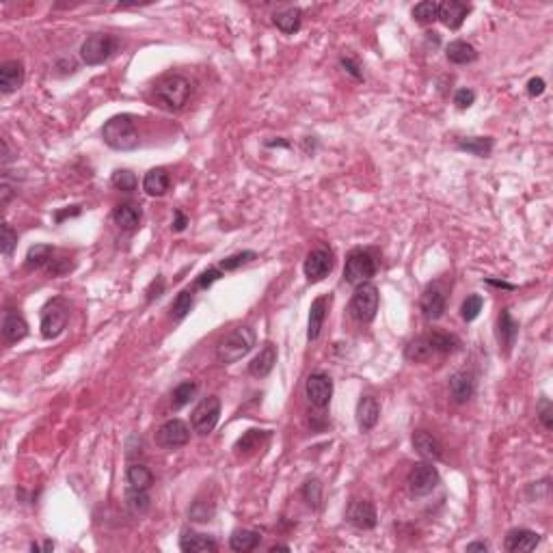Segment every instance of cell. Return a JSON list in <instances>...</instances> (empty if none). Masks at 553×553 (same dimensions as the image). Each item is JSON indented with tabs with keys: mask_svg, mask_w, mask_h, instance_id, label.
<instances>
[{
	"mask_svg": "<svg viewBox=\"0 0 553 553\" xmlns=\"http://www.w3.org/2000/svg\"><path fill=\"white\" fill-rule=\"evenodd\" d=\"M255 346V331L247 324L236 327L231 333H227L219 346H217V361L221 365H231L247 357Z\"/></svg>",
	"mask_w": 553,
	"mask_h": 553,
	"instance_id": "obj_1",
	"label": "cell"
},
{
	"mask_svg": "<svg viewBox=\"0 0 553 553\" xmlns=\"http://www.w3.org/2000/svg\"><path fill=\"white\" fill-rule=\"evenodd\" d=\"M102 138L111 150L132 152L138 147V130L132 115H115L102 128Z\"/></svg>",
	"mask_w": 553,
	"mask_h": 553,
	"instance_id": "obj_2",
	"label": "cell"
},
{
	"mask_svg": "<svg viewBox=\"0 0 553 553\" xmlns=\"http://www.w3.org/2000/svg\"><path fill=\"white\" fill-rule=\"evenodd\" d=\"M190 80L180 74H169L156 85V99L166 111H180L190 97Z\"/></svg>",
	"mask_w": 553,
	"mask_h": 553,
	"instance_id": "obj_3",
	"label": "cell"
},
{
	"mask_svg": "<svg viewBox=\"0 0 553 553\" xmlns=\"http://www.w3.org/2000/svg\"><path fill=\"white\" fill-rule=\"evenodd\" d=\"M119 48V40L111 32H93L80 46V59L85 65L95 67L107 63Z\"/></svg>",
	"mask_w": 553,
	"mask_h": 553,
	"instance_id": "obj_4",
	"label": "cell"
},
{
	"mask_svg": "<svg viewBox=\"0 0 553 553\" xmlns=\"http://www.w3.org/2000/svg\"><path fill=\"white\" fill-rule=\"evenodd\" d=\"M378 290L374 284L365 281V284H359L355 288V294L351 298V316L357 320V322H372L374 316H376V311H378Z\"/></svg>",
	"mask_w": 553,
	"mask_h": 553,
	"instance_id": "obj_5",
	"label": "cell"
},
{
	"mask_svg": "<svg viewBox=\"0 0 553 553\" xmlns=\"http://www.w3.org/2000/svg\"><path fill=\"white\" fill-rule=\"evenodd\" d=\"M374 274H376V260L370 251L357 249L348 255V260H346V266H344V281L346 284L359 286V284L370 281Z\"/></svg>",
	"mask_w": 553,
	"mask_h": 553,
	"instance_id": "obj_6",
	"label": "cell"
},
{
	"mask_svg": "<svg viewBox=\"0 0 553 553\" xmlns=\"http://www.w3.org/2000/svg\"><path fill=\"white\" fill-rule=\"evenodd\" d=\"M69 322V305L63 298H52L42 309V335L44 339L59 337Z\"/></svg>",
	"mask_w": 553,
	"mask_h": 553,
	"instance_id": "obj_7",
	"label": "cell"
},
{
	"mask_svg": "<svg viewBox=\"0 0 553 553\" xmlns=\"http://www.w3.org/2000/svg\"><path fill=\"white\" fill-rule=\"evenodd\" d=\"M219 418H221V400L217 396H207L195 406L190 415V426L199 437H205L217 428Z\"/></svg>",
	"mask_w": 553,
	"mask_h": 553,
	"instance_id": "obj_8",
	"label": "cell"
},
{
	"mask_svg": "<svg viewBox=\"0 0 553 553\" xmlns=\"http://www.w3.org/2000/svg\"><path fill=\"white\" fill-rule=\"evenodd\" d=\"M439 480H441L439 471H437V467H432V463H418L408 471L406 484H408V491L415 497H424V495H430L439 487Z\"/></svg>",
	"mask_w": 553,
	"mask_h": 553,
	"instance_id": "obj_9",
	"label": "cell"
},
{
	"mask_svg": "<svg viewBox=\"0 0 553 553\" xmlns=\"http://www.w3.org/2000/svg\"><path fill=\"white\" fill-rule=\"evenodd\" d=\"M333 253L327 247H318L314 251H309L303 264V272L307 276L309 284H318L324 276L333 270Z\"/></svg>",
	"mask_w": 553,
	"mask_h": 553,
	"instance_id": "obj_10",
	"label": "cell"
},
{
	"mask_svg": "<svg viewBox=\"0 0 553 553\" xmlns=\"http://www.w3.org/2000/svg\"><path fill=\"white\" fill-rule=\"evenodd\" d=\"M305 394H307V400L314 404L316 408L329 406V402L333 398V380H331V376L324 374V372L309 374L307 383H305Z\"/></svg>",
	"mask_w": 553,
	"mask_h": 553,
	"instance_id": "obj_11",
	"label": "cell"
},
{
	"mask_svg": "<svg viewBox=\"0 0 553 553\" xmlns=\"http://www.w3.org/2000/svg\"><path fill=\"white\" fill-rule=\"evenodd\" d=\"M346 521L357 530H374L378 523L374 504L367 499H353L348 508H346Z\"/></svg>",
	"mask_w": 553,
	"mask_h": 553,
	"instance_id": "obj_12",
	"label": "cell"
},
{
	"mask_svg": "<svg viewBox=\"0 0 553 553\" xmlns=\"http://www.w3.org/2000/svg\"><path fill=\"white\" fill-rule=\"evenodd\" d=\"M190 441V430L182 420H169L156 432V443L166 449L182 447Z\"/></svg>",
	"mask_w": 553,
	"mask_h": 553,
	"instance_id": "obj_13",
	"label": "cell"
},
{
	"mask_svg": "<svg viewBox=\"0 0 553 553\" xmlns=\"http://www.w3.org/2000/svg\"><path fill=\"white\" fill-rule=\"evenodd\" d=\"M445 307H447V296H445V290L435 284V286H428L422 294V300H420V309L426 320L435 322L439 318H443L445 314Z\"/></svg>",
	"mask_w": 553,
	"mask_h": 553,
	"instance_id": "obj_14",
	"label": "cell"
},
{
	"mask_svg": "<svg viewBox=\"0 0 553 553\" xmlns=\"http://www.w3.org/2000/svg\"><path fill=\"white\" fill-rule=\"evenodd\" d=\"M24 76H26V69H24L22 61H18V59L5 61L0 65V93L9 95V93L18 91L24 85Z\"/></svg>",
	"mask_w": 553,
	"mask_h": 553,
	"instance_id": "obj_15",
	"label": "cell"
},
{
	"mask_svg": "<svg viewBox=\"0 0 553 553\" xmlns=\"http://www.w3.org/2000/svg\"><path fill=\"white\" fill-rule=\"evenodd\" d=\"M475 394V376L467 370L454 372L449 376V396L456 404H465Z\"/></svg>",
	"mask_w": 553,
	"mask_h": 553,
	"instance_id": "obj_16",
	"label": "cell"
},
{
	"mask_svg": "<svg viewBox=\"0 0 553 553\" xmlns=\"http://www.w3.org/2000/svg\"><path fill=\"white\" fill-rule=\"evenodd\" d=\"M495 335H497L499 351H504V355H510L512 346H514V341H516V337H518V324H516V320L512 318V314H510L508 307L502 309V314H499V318H497V331H495Z\"/></svg>",
	"mask_w": 553,
	"mask_h": 553,
	"instance_id": "obj_17",
	"label": "cell"
},
{
	"mask_svg": "<svg viewBox=\"0 0 553 553\" xmlns=\"http://www.w3.org/2000/svg\"><path fill=\"white\" fill-rule=\"evenodd\" d=\"M329 307H331V296H318L309 307V322H307V339L316 341L322 333L324 320L329 316Z\"/></svg>",
	"mask_w": 553,
	"mask_h": 553,
	"instance_id": "obj_18",
	"label": "cell"
},
{
	"mask_svg": "<svg viewBox=\"0 0 553 553\" xmlns=\"http://www.w3.org/2000/svg\"><path fill=\"white\" fill-rule=\"evenodd\" d=\"M471 7L467 3H461V0H445V3H439V20L449 28V30H458L463 26V22L467 20Z\"/></svg>",
	"mask_w": 553,
	"mask_h": 553,
	"instance_id": "obj_19",
	"label": "cell"
},
{
	"mask_svg": "<svg viewBox=\"0 0 553 553\" xmlns=\"http://www.w3.org/2000/svg\"><path fill=\"white\" fill-rule=\"evenodd\" d=\"M540 542V534L528 528H514L506 534L504 547L512 553H521V551H534Z\"/></svg>",
	"mask_w": 553,
	"mask_h": 553,
	"instance_id": "obj_20",
	"label": "cell"
},
{
	"mask_svg": "<svg viewBox=\"0 0 553 553\" xmlns=\"http://www.w3.org/2000/svg\"><path fill=\"white\" fill-rule=\"evenodd\" d=\"M180 549L184 553H214L219 549V545L212 536H207V534H201V532H195V530H182Z\"/></svg>",
	"mask_w": 553,
	"mask_h": 553,
	"instance_id": "obj_21",
	"label": "cell"
},
{
	"mask_svg": "<svg viewBox=\"0 0 553 553\" xmlns=\"http://www.w3.org/2000/svg\"><path fill=\"white\" fill-rule=\"evenodd\" d=\"M413 447L418 449V454L426 461H441L443 458V445L441 441L430 435L428 430H415L413 432Z\"/></svg>",
	"mask_w": 553,
	"mask_h": 553,
	"instance_id": "obj_22",
	"label": "cell"
},
{
	"mask_svg": "<svg viewBox=\"0 0 553 553\" xmlns=\"http://www.w3.org/2000/svg\"><path fill=\"white\" fill-rule=\"evenodd\" d=\"M380 418V404L374 396H361L357 404V426L361 432H370Z\"/></svg>",
	"mask_w": 553,
	"mask_h": 553,
	"instance_id": "obj_23",
	"label": "cell"
},
{
	"mask_svg": "<svg viewBox=\"0 0 553 553\" xmlns=\"http://www.w3.org/2000/svg\"><path fill=\"white\" fill-rule=\"evenodd\" d=\"M28 335V324L24 320V316L16 309H7L3 316V337L7 344H16L22 341Z\"/></svg>",
	"mask_w": 553,
	"mask_h": 553,
	"instance_id": "obj_24",
	"label": "cell"
},
{
	"mask_svg": "<svg viewBox=\"0 0 553 553\" xmlns=\"http://www.w3.org/2000/svg\"><path fill=\"white\" fill-rule=\"evenodd\" d=\"M437 353H435V346L430 341V335H420L415 337L406 344L404 348V357L406 361H413V363H422V361H428L432 359Z\"/></svg>",
	"mask_w": 553,
	"mask_h": 553,
	"instance_id": "obj_25",
	"label": "cell"
},
{
	"mask_svg": "<svg viewBox=\"0 0 553 553\" xmlns=\"http://www.w3.org/2000/svg\"><path fill=\"white\" fill-rule=\"evenodd\" d=\"M113 219H115V223L121 229L134 231L138 225H141L143 212H141V207L134 205V203H119V205H115V210H113Z\"/></svg>",
	"mask_w": 553,
	"mask_h": 553,
	"instance_id": "obj_26",
	"label": "cell"
},
{
	"mask_svg": "<svg viewBox=\"0 0 553 553\" xmlns=\"http://www.w3.org/2000/svg\"><path fill=\"white\" fill-rule=\"evenodd\" d=\"M274 363H276V348L268 341V344H264L260 355L249 363V374L255 376V378H266L272 372Z\"/></svg>",
	"mask_w": 553,
	"mask_h": 553,
	"instance_id": "obj_27",
	"label": "cell"
},
{
	"mask_svg": "<svg viewBox=\"0 0 553 553\" xmlns=\"http://www.w3.org/2000/svg\"><path fill=\"white\" fill-rule=\"evenodd\" d=\"M262 542V534L255 530H236L229 536V547L236 553H249L253 549H257Z\"/></svg>",
	"mask_w": 553,
	"mask_h": 553,
	"instance_id": "obj_28",
	"label": "cell"
},
{
	"mask_svg": "<svg viewBox=\"0 0 553 553\" xmlns=\"http://www.w3.org/2000/svg\"><path fill=\"white\" fill-rule=\"evenodd\" d=\"M169 173L164 169H152L145 173L143 178V190L150 195V197H162L166 190H169Z\"/></svg>",
	"mask_w": 553,
	"mask_h": 553,
	"instance_id": "obj_29",
	"label": "cell"
},
{
	"mask_svg": "<svg viewBox=\"0 0 553 553\" xmlns=\"http://www.w3.org/2000/svg\"><path fill=\"white\" fill-rule=\"evenodd\" d=\"M126 482L130 489H145L150 491L152 484H154V473L141 465V463H132L128 469H126Z\"/></svg>",
	"mask_w": 553,
	"mask_h": 553,
	"instance_id": "obj_30",
	"label": "cell"
},
{
	"mask_svg": "<svg viewBox=\"0 0 553 553\" xmlns=\"http://www.w3.org/2000/svg\"><path fill=\"white\" fill-rule=\"evenodd\" d=\"M272 22H274V26L279 28L281 32L294 35V32H298L300 26H303V11L296 9V7L284 9V11H279V13H274Z\"/></svg>",
	"mask_w": 553,
	"mask_h": 553,
	"instance_id": "obj_31",
	"label": "cell"
},
{
	"mask_svg": "<svg viewBox=\"0 0 553 553\" xmlns=\"http://www.w3.org/2000/svg\"><path fill=\"white\" fill-rule=\"evenodd\" d=\"M445 56L449 63H454V65H469L478 59V52L471 44L467 42H452L447 48H445Z\"/></svg>",
	"mask_w": 553,
	"mask_h": 553,
	"instance_id": "obj_32",
	"label": "cell"
},
{
	"mask_svg": "<svg viewBox=\"0 0 553 553\" xmlns=\"http://www.w3.org/2000/svg\"><path fill=\"white\" fill-rule=\"evenodd\" d=\"M456 145H458V150H463L467 154H473L478 158H487L493 150V138L491 136H467V138H461Z\"/></svg>",
	"mask_w": 553,
	"mask_h": 553,
	"instance_id": "obj_33",
	"label": "cell"
},
{
	"mask_svg": "<svg viewBox=\"0 0 553 553\" xmlns=\"http://www.w3.org/2000/svg\"><path fill=\"white\" fill-rule=\"evenodd\" d=\"M126 508L134 516H143L152 508V497L145 489H130L126 491Z\"/></svg>",
	"mask_w": 553,
	"mask_h": 553,
	"instance_id": "obj_34",
	"label": "cell"
},
{
	"mask_svg": "<svg viewBox=\"0 0 553 553\" xmlns=\"http://www.w3.org/2000/svg\"><path fill=\"white\" fill-rule=\"evenodd\" d=\"M268 437H270L268 430H247L245 435H242V437L236 441L233 449H236L238 454H249V452H253V449H260V445H262Z\"/></svg>",
	"mask_w": 553,
	"mask_h": 553,
	"instance_id": "obj_35",
	"label": "cell"
},
{
	"mask_svg": "<svg viewBox=\"0 0 553 553\" xmlns=\"http://www.w3.org/2000/svg\"><path fill=\"white\" fill-rule=\"evenodd\" d=\"M217 514V506L214 502L210 499H195L193 506L188 508V518L195 523H207V521H212V516Z\"/></svg>",
	"mask_w": 553,
	"mask_h": 553,
	"instance_id": "obj_36",
	"label": "cell"
},
{
	"mask_svg": "<svg viewBox=\"0 0 553 553\" xmlns=\"http://www.w3.org/2000/svg\"><path fill=\"white\" fill-rule=\"evenodd\" d=\"M300 495H303V499L309 508L318 510L322 506V484H320V480L318 478H307L305 484L300 487Z\"/></svg>",
	"mask_w": 553,
	"mask_h": 553,
	"instance_id": "obj_37",
	"label": "cell"
},
{
	"mask_svg": "<svg viewBox=\"0 0 553 553\" xmlns=\"http://www.w3.org/2000/svg\"><path fill=\"white\" fill-rule=\"evenodd\" d=\"M197 383L195 380H184V383H180L176 389H173V394H171V406L176 408V411H180V408H184L195 396H197Z\"/></svg>",
	"mask_w": 553,
	"mask_h": 553,
	"instance_id": "obj_38",
	"label": "cell"
},
{
	"mask_svg": "<svg viewBox=\"0 0 553 553\" xmlns=\"http://www.w3.org/2000/svg\"><path fill=\"white\" fill-rule=\"evenodd\" d=\"M193 303H195V294H193V290H182V292L176 296V300L171 303V318L176 320V322L184 320V318L190 314Z\"/></svg>",
	"mask_w": 553,
	"mask_h": 553,
	"instance_id": "obj_39",
	"label": "cell"
},
{
	"mask_svg": "<svg viewBox=\"0 0 553 553\" xmlns=\"http://www.w3.org/2000/svg\"><path fill=\"white\" fill-rule=\"evenodd\" d=\"M54 255V249L50 245H35L28 249L26 253V268L32 270V268H42V266H48L50 260Z\"/></svg>",
	"mask_w": 553,
	"mask_h": 553,
	"instance_id": "obj_40",
	"label": "cell"
},
{
	"mask_svg": "<svg viewBox=\"0 0 553 553\" xmlns=\"http://www.w3.org/2000/svg\"><path fill=\"white\" fill-rule=\"evenodd\" d=\"M413 20L420 24H432L435 20H439V3H432V0H424V3L415 5L411 11Z\"/></svg>",
	"mask_w": 553,
	"mask_h": 553,
	"instance_id": "obj_41",
	"label": "cell"
},
{
	"mask_svg": "<svg viewBox=\"0 0 553 553\" xmlns=\"http://www.w3.org/2000/svg\"><path fill=\"white\" fill-rule=\"evenodd\" d=\"M428 335H430V341L435 346L437 355H452L458 348V339L454 335L441 333V331H435V333H428Z\"/></svg>",
	"mask_w": 553,
	"mask_h": 553,
	"instance_id": "obj_42",
	"label": "cell"
},
{
	"mask_svg": "<svg viewBox=\"0 0 553 553\" xmlns=\"http://www.w3.org/2000/svg\"><path fill=\"white\" fill-rule=\"evenodd\" d=\"M253 260H257V253H255V251H238V253L227 255L225 260H221L219 268H221L223 272H231V270H238V268H242V266L251 264Z\"/></svg>",
	"mask_w": 553,
	"mask_h": 553,
	"instance_id": "obj_43",
	"label": "cell"
},
{
	"mask_svg": "<svg viewBox=\"0 0 553 553\" xmlns=\"http://www.w3.org/2000/svg\"><path fill=\"white\" fill-rule=\"evenodd\" d=\"M111 182H113V186H115L117 190H121V193H134L136 186H138L136 176H134L132 171H128V169H117V171L113 173Z\"/></svg>",
	"mask_w": 553,
	"mask_h": 553,
	"instance_id": "obj_44",
	"label": "cell"
},
{
	"mask_svg": "<svg viewBox=\"0 0 553 553\" xmlns=\"http://www.w3.org/2000/svg\"><path fill=\"white\" fill-rule=\"evenodd\" d=\"M482 305H484V298L480 294H471L463 300L461 305V316L465 322H473L478 316H480V311H482Z\"/></svg>",
	"mask_w": 553,
	"mask_h": 553,
	"instance_id": "obj_45",
	"label": "cell"
},
{
	"mask_svg": "<svg viewBox=\"0 0 553 553\" xmlns=\"http://www.w3.org/2000/svg\"><path fill=\"white\" fill-rule=\"evenodd\" d=\"M221 276H223V270H221V268H207V270H203V272L197 276L195 288H199V290L212 288V284H217V281L221 279Z\"/></svg>",
	"mask_w": 553,
	"mask_h": 553,
	"instance_id": "obj_46",
	"label": "cell"
},
{
	"mask_svg": "<svg viewBox=\"0 0 553 553\" xmlns=\"http://www.w3.org/2000/svg\"><path fill=\"white\" fill-rule=\"evenodd\" d=\"M16 247H18V233L13 231V227L9 223H3V255L11 257Z\"/></svg>",
	"mask_w": 553,
	"mask_h": 553,
	"instance_id": "obj_47",
	"label": "cell"
},
{
	"mask_svg": "<svg viewBox=\"0 0 553 553\" xmlns=\"http://www.w3.org/2000/svg\"><path fill=\"white\" fill-rule=\"evenodd\" d=\"M473 102H475V91H473V89L463 87V89H458L456 95H454V104H456V109H458V111H467V109H471V107H473Z\"/></svg>",
	"mask_w": 553,
	"mask_h": 553,
	"instance_id": "obj_48",
	"label": "cell"
},
{
	"mask_svg": "<svg viewBox=\"0 0 553 553\" xmlns=\"http://www.w3.org/2000/svg\"><path fill=\"white\" fill-rule=\"evenodd\" d=\"M538 420H540V424H542L547 430L553 428V406H551L549 398H542L540 404H538Z\"/></svg>",
	"mask_w": 553,
	"mask_h": 553,
	"instance_id": "obj_49",
	"label": "cell"
},
{
	"mask_svg": "<svg viewBox=\"0 0 553 553\" xmlns=\"http://www.w3.org/2000/svg\"><path fill=\"white\" fill-rule=\"evenodd\" d=\"M339 65L344 67V72H346V74H351V76H353L355 80H359V83L363 80V72H361V65H359V63H357V61H355L353 56H341V59H339Z\"/></svg>",
	"mask_w": 553,
	"mask_h": 553,
	"instance_id": "obj_50",
	"label": "cell"
},
{
	"mask_svg": "<svg viewBox=\"0 0 553 553\" xmlns=\"http://www.w3.org/2000/svg\"><path fill=\"white\" fill-rule=\"evenodd\" d=\"M16 190H18V186L11 184L9 171H5V173H3V188H0V205H7V203L11 201V197L16 195Z\"/></svg>",
	"mask_w": 553,
	"mask_h": 553,
	"instance_id": "obj_51",
	"label": "cell"
},
{
	"mask_svg": "<svg viewBox=\"0 0 553 553\" xmlns=\"http://www.w3.org/2000/svg\"><path fill=\"white\" fill-rule=\"evenodd\" d=\"M72 270V262H69L67 257H61V260H50V264H48V272L50 274H54V276H59V274H65V272H69Z\"/></svg>",
	"mask_w": 553,
	"mask_h": 553,
	"instance_id": "obj_52",
	"label": "cell"
},
{
	"mask_svg": "<svg viewBox=\"0 0 553 553\" xmlns=\"http://www.w3.org/2000/svg\"><path fill=\"white\" fill-rule=\"evenodd\" d=\"M162 292H164V279L162 276H156V279L150 284V288H147V296H145V300L147 303H152L154 298H158V296H162Z\"/></svg>",
	"mask_w": 553,
	"mask_h": 553,
	"instance_id": "obj_53",
	"label": "cell"
},
{
	"mask_svg": "<svg viewBox=\"0 0 553 553\" xmlns=\"http://www.w3.org/2000/svg\"><path fill=\"white\" fill-rule=\"evenodd\" d=\"M80 212H83V207H80V205H72V207H67V210H59V212H54V221H56V223H63L65 219L78 217Z\"/></svg>",
	"mask_w": 553,
	"mask_h": 553,
	"instance_id": "obj_54",
	"label": "cell"
},
{
	"mask_svg": "<svg viewBox=\"0 0 553 553\" xmlns=\"http://www.w3.org/2000/svg\"><path fill=\"white\" fill-rule=\"evenodd\" d=\"M528 93H530V97L542 95V93H545V80H542V78H532V80L528 83Z\"/></svg>",
	"mask_w": 553,
	"mask_h": 553,
	"instance_id": "obj_55",
	"label": "cell"
},
{
	"mask_svg": "<svg viewBox=\"0 0 553 553\" xmlns=\"http://www.w3.org/2000/svg\"><path fill=\"white\" fill-rule=\"evenodd\" d=\"M186 225H188V217L182 210H176V219H173V225H171L173 231H184Z\"/></svg>",
	"mask_w": 553,
	"mask_h": 553,
	"instance_id": "obj_56",
	"label": "cell"
},
{
	"mask_svg": "<svg viewBox=\"0 0 553 553\" xmlns=\"http://www.w3.org/2000/svg\"><path fill=\"white\" fill-rule=\"evenodd\" d=\"M11 160H13V152H11V145H9L7 136H5V138H3V164L7 166Z\"/></svg>",
	"mask_w": 553,
	"mask_h": 553,
	"instance_id": "obj_57",
	"label": "cell"
},
{
	"mask_svg": "<svg viewBox=\"0 0 553 553\" xmlns=\"http://www.w3.org/2000/svg\"><path fill=\"white\" fill-rule=\"evenodd\" d=\"M467 551H469V553H473V551L487 553V551H489V545H487V542H471V545H467Z\"/></svg>",
	"mask_w": 553,
	"mask_h": 553,
	"instance_id": "obj_58",
	"label": "cell"
},
{
	"mask_svg": "<svg viewBox=\"0 0 553 553\" xmlns=\"http://www.w3.org/2000/svg\"><path fill=\"white\" fill-rule=\"evenodd\" d=\"M489 286H495V288H502V290H514L512 284H506V281H499V279H484Z\"/></svg>",
	"mask_w": 553,
	"mask_h": 553,
	"instance_id": "obj_59",
	"label": "cell"
},
{
	"mask_svg": "<svg viewBox=\"0 0 553 553\" xmlns=\"http://www.w3.org/2000/svg\"><path fill=\"white\" fill-rule=\"evenodd\" d=\"M270 551H290V547L288 545H272Z\"/></svg>",
	"mask_w": 553,
	"mask_h": 553,
	"instance_id": "obj_60",
	"label": "cell"
}]
</instances>
